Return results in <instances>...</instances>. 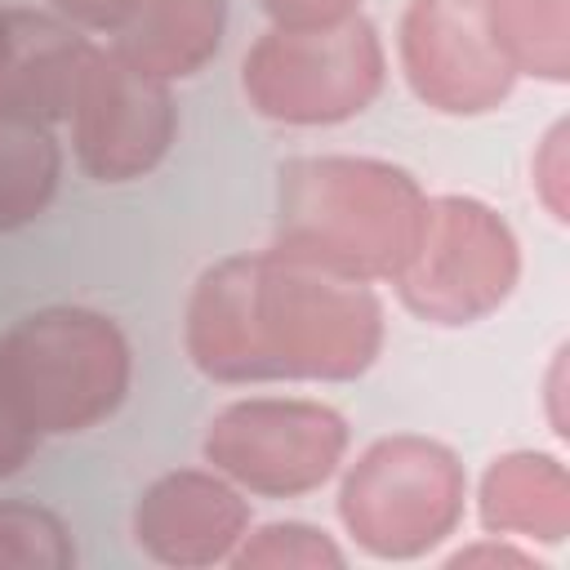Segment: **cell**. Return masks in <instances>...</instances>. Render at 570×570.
<instances>
[{
    "label": "cell",
    "mask_w": 570,
    "mask_h": 570,
    "mask_svg": "<svg viewBox=\"0 0 570 570\" xmlns=\"http://www.w3.org/2000/svg\"><path fill=\"white\" fill-rule=\"evenodd\" d=\"M387 338L374 285L281 249L209 263L183 307V352L209 383H352Z\"/></svg>",
    "instance_id": "1"
},
{
    "label": "cell",
    "mask_w": 570,
    "mask_h": 570,
    "mask_svg": "<svg viewBox=\"0 0 570 570\" xmlns=\"http://www.w3.org/2000/svg\"><path fill=\"white\" fill-rule=\"evenodd\" d=\"M428 187L379 156H294L276 174L272 249L347 281L392 285L410 258Z\"/></svg>",
    "instance_id": "2"
},
{
    "label": "cell",
    "mask_w": 570,
    "mask_h": 570,
    "mask_svg": "<svg viewBox=\"0 0 570 570\" xmlns=\"http://www.w3.org/2000/svg\"><path fill=\"white\" fill-rule=\"evenodd\" d=\"M0 374L40 441L80 436L125 405L134 347L116 316L85 303H49L0 334Z\"/></svg>",
    "instance_id": "3"
},
{
    "label": "cell",
    "mask_w": 570,
    "mask_h": 570,
    "mask_svg": "<svg viewBox=\"0 0 570 570\" xmlns=\"http://www.w3.org/2000/svg\"><path fill=\"white\" fill-rule=\"evenodd\" d=\"M338 472V521L374 561H419L463 525L468 472L436 436H379Z\"/></svg>",
    "instance_id": "4"
},
{
    "label": "cell",
    "mask_w": 570,
    "mask_h": 570,
    "mask_svg": "<svg viewBox=\"0 0 570 570\" xmlns=\"http://www.w3.org/2000/svg\"><path fill=\"white\" fill-rule=\"evenodd\" d=\"M387 85V49L365 13L325 27H267L240 58L245 102L289 129L347 125Z\"/></svg>",
    "instance_id": "5"
},
{
    "label": "cell",
    "mask_w": 570,
    "mask_h": 570,
    "mask_svg": "<svg viewBox=\"0 0 570 570\" xmlns=\"http://www.w3.org/2000/svg\"><path fill=\"white\" fill-rule=\"evenodd\" d=\"M521 281V240L481 196H428L419 240L392 289L410 316L436 330H463L494 316Z\"/></svg>",
    "instance_id": "6"
},
{
    "label": "cell",
    "mask_w": 570,
    "mask_h": 570,
    "mask_svg": "<svg viewBox=\"0 0 570 570\" xmlns=\"http://www.w3.org/2000/svg\"><path fill=\"white\" fill-rule=\"evenodd\" d=\"M347 419L312 396H236L200 436L214 472L258 499H303L347 463Z\"/></svg>",
    "instance_id": "7"
},
{
    "label": "cell",
    "mask_w": 570,
    "mask_h": 570,
    "mask_svg": "<svg viewBox=\"0 0 570 570\" xmlns=\"http://www.w3.org/2000/svg\"><path fill=\"white\" fill-rule=\"evenodd\" d=\"M71 156L85 178L120 187L147 178L178 138L174 85L138 71L111 45H94L71 94Z\"/></svg>",
    "instance_id": "8"
},
{
    "label": "cell",
    "mask_w": 570,
    "mask_h": 570,
    "mask_svg": "<svg viewBox=\"0 0 570 570\" xmlns=\"http://www.w3.org/2000/svg\"><path fill=\"white\" fill-rule=\"evenodd\" d=\"M396 67L410 94L441 116H490L521 80L490 31L485 0H405Z\"/></svg>",
    "instance_id": "9"
},
{
    "label": "cell",
    "mask_w": 570,
    "mask_h": 570,
    "mask_svg": "<svg viewBox=\"0 0 570 570\" xmlns=\"http://www.w3.org/2000/svg\"><path fill=\"white\" fill-rule=\"evenodd\" d=\"M249 525V494L209 463L160 472L151 485H142L129 512V534L138 552L174 570L227 566Z\"/></svg>",
    "instance_id": "10"
},
{
    "label": "cell",
    "mask_w": 570,
    "mask_h": 570,
    "mask_svg": "<svg viewBox=\"0 0 570 570\" xmlns=\"http://www.w3.org/2000/svg\"><path fill=\"white\" fill-rule=\"evenodd\" d=\"M476 517L485 534L557 548L570 534V468L548 450H508L476 481Z\"/></svg>",
    "instance_id": "11"
},
{
    "label": "cell",
    "mask_w": 570,
    "mask_h": 570,
    "mask_svg": "<svg viewBox=\"0 0 570 570\" xmlns=\"http://www.w3.org/2000/svg\"><path fill=\"white\" fill-rule=\"evenodd\" d=\"M9 31H13V53H9V80L0 94V107L27 111L36 120H67L76 80L85 71V58L94 40L58 18L53 9H9Z\"/></svg>",
    "instance_id": "12"
},
{
    "label": "cell",
    "mask_w": 570,
    "mask_h": 570,
    "mask_svg": "<svg viewBox=\"0 0 570 570\" xmlns=\"http://www.w3.org/2000/svg\"><path fill=\"white\" fill-rule=\"evenodd\" d=\"M227 36V0H142L111 49L138 71L174 85L205 71Z\"/></svg>",
    "instance_id": "13"
},
{
    "label": "cell",
    "mask_w": 570,
    "mask_h": 570,
    "mask_svg": "<svg viewBox=\"0 0 570 570\" xmlns=\"http://www.w3.org/2000/svg\"><path fill=\"white\" fill-rule=\"evenodd\" d=\"M62 142L49 120L0 107V236L31 227L58 196Z\"/></svg>",
    "instance_id": "14"
},
{
    "label": "cell",
    "mask_w": 570,
    "mask_h": 570,
    "mask_svg": "<svg viewBox=\"0 0 570 570\" xmlns=\"http://www.w3.org/2000/svg\"><path fill=\"white\" fill-rule=\"evenodd\" d=\"M485 13L517 76L570 80V0H485Z\"/></svg>",
    "instance_id": "15"
},
{
    "label": "cell",
    "mask_w": 570,
    "mask_h": 570,
    "mask_svg": "<svg viewBox=\"0 0 570 570\" xmlns=\"http://www.w3.org/2000/svg\"><path fill=\"white\" fill-rule=\"evenodd\" d=\"M227 566L236 570H343L347 552L330 530L312 521H267V525L245 530Z\"/></svg>",
    "instance_id": "16"
},
{
    "label": "cell",
    "mask_w": 570,
    "mask_h": 570,
    "mask_svg": "<svg viewBox=\"0 0 570 570\" xmlns=\"http://www.w3.org/2000/svg\"><path fill=\"white\" fill-rule=\"evenodd\" d=\"M71 525L31 499H0V570H71Z\"/></svg>",
    "instance_id": "17"
},
{
    "label": "cell",
    "mask_w": 570,
    "mask_h": 570,
    "mask_svg": "<svg viewBox=\"0 0 570 570\" xmlns=\"http://www.w3.org/2000/svg\"><path fill=\"white\" fill-rule=\"evenodd\" d=\"M530 187L552 223L570 218V125L552 120L530 156Z\"/></svg>",
    "instance_id": "18"
},
{
    "label": "cell",
    "mask_w": 570,
    "mask_h": 570,
    "mask_svg": "<svg viewBox=\"0 0 570 570\" xmlns=\"http://www.w3.org/2000/svg\"><path fill=\"white\" fill-rule=\"evenodd\" d=\"M36 450H40V432L27 423L22 405L13 401V392H9V383L0 374V481L22 472Z\"/></svg>",
    "instance_id": "19"
},
{
    "label": "cell",
    "mask_w": 570,
    "mask_h": 570,
    "mask_svg": "<svg viewBox=\"0 0 570 570\" xmlns=\"http://www.w3.org/2000/svg\"><path fill=\"white\" fill-rule=\"evenodd\" d=\"M445 566H463V570H543L539 557L517 543V539H503V534H481L476 543H463L445 557Z\"/></svg>",
    "instance_id": "20"
},
{
    "label": "cell",
    "mask_w": 570,
    "mask_h": 570,
    "mask_svg": "<svg viewBox=\"0 0 570 570\" xmlns=\"http://www.w3.org/2000/svg\"><path fill=\"white\" fill-rule=\"evenodd\" d=\"M138 4L142 0H49V9L71 27H80L85 36H116Z\"/></svg>",
    "instance_id": "21"
},
{
    "label": "cell",
    "mask_w": 570,
    "mask_h": 570,
    "mask_svg": "<svg viewBox=\"0 0 570 570\" xmlns=\"http://www.w3.org/2000/svg\"><path fill=\"white\" fill-rule=\"evenodd\" d=\"M272 27H325L361 13V0H258Z\"/></svg>",
    "instance_id": "22"
},
{
    "label": "cell",
    "mask_w": 570,
    "mask_h": 570,
    "mask_svg": "<svg viewBox=\"0 0 570 570\" xmlns=\"http://www.w3.org/2000/svg\"><path fill=\"white\" fill-rule=\"evenodd\" d=\"M561 383H566V347L557 352V361H552V374H548V387H543V392H548V405H552V410H548V419H552V432H557V436H566V419L557 414V401H561Z\"/></svg>",
    "instance_id": "23"
},
{
    "label": "cell",
    "mask_w": 570,
    "mask_h": 570,
    "mask_svg": "<svg viewBox=\"0 0 570 570\" xmlns=\"http://www.w3.org/2000/svg\"><path fill=\"white\" fill-rule=\"evenodd\" d=\"M9 53H13V31H9V9H0V94L9 80Z\"/></svg>",
    "instance_id": "24"
}]
</instances>
